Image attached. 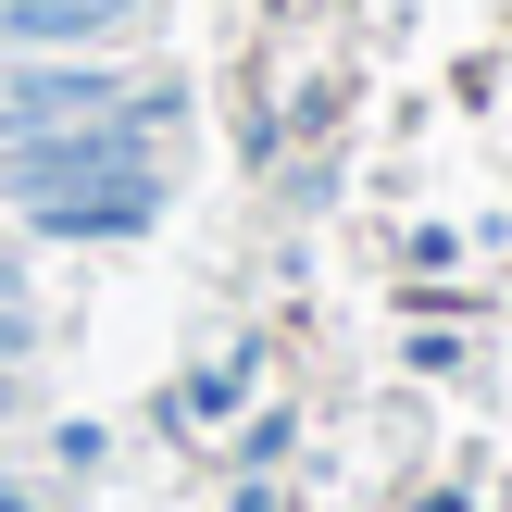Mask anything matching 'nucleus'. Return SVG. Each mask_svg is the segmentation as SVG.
<instances>
[{"mask_svg": "<svg viewBox=\"0 0 512 512\" xmlns=\"http://www.w3.org/2000/svg\"><path fill=\"white\" fill-rule=\"evenodd\" d=\"M138 138H150V113H113V125H75V138H38V150H13V188H25V200H88L100 175H138Z\"/></svg>", "mask_w": 512, "mask_h": 512, "instance_id": "f257e3e1", "label": "nucleus"}, {"mask_svg": "<svg viewBox=\"0 0 512 512\" xmlns=\"http://www.w3.org/2000/svg\"><path fill=\"white\" fill-rule=\"evenodd\" d=\"M113 13H125V0H0V25H13V38H100Z\"/></svg>", "mask_w": 512, "mask_h": 512, "instance_id": "f03ea898", "label": "nucleus"}, {"mask_svg": "<svg viewBox=\"0 0 512 512\" xmlns=\"http://www.w3.org/2000/svg\"><path fill=\"white\" fill-rule=\"evenodd\" d=\"M0 350H25V325H13V313H0Z\"/></svg>", "mask_w": 512, "mask_h": 512, "instance_id": "7ed1b4c3", "label": "nucleus"}, {"mask_svg": "<svg viewBox=\"0 0 512 512\" xmlns=\"http://www.w3.org/2000/svg\"><path fill=\"white\" fill-rule=\"evenodd\" d=\"M0 512H25V500H13V488H0Z\"/></svg>", "mask_w": 512, "mask_h": 512, "instance_id": "20e7f679", "label": "nucleus"}]
</instances>
